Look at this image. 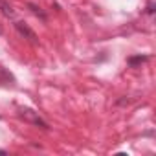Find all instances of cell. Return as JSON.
Listing matches in <instances>:
<instances>
[{"mask_svg":"<svg viewBox=\"0 0 156 156\" xmlns=\"http://www.w3.org/2000/svg\"><path fill=\"white\" fill-rule=\"evenodd\" d=\"M17 116H19L20 119H24L26 123H31V125L41 127V129H44V130L50 129V125L39 116V112H35V110H31V108H28V107H17Z\"/></svg>","mask_w":156,"mask_h":156,"instance_id":"1","label":"cell"},{"mask_svg":"<svg viewBox=\"0 0 156 156\" xmlns=\"http://www.w3.org/2000/svg\"><path fill=\"white\" fill-rule=\"evenodd\" d=\"M149 59H151L149 55H132V57L127 59V64H129L130 68H136V66H141L143 62H147Z\"/></svg>","mask_w":156,"mask_h":156,"instance_id":"4","label":"cell"},{"mask_svg":"<svg viewBox=\"0 0 156 156\" xmlns=\"http://www.w3.org/2000/svg\"><path fill=\"white\" fill-rule=\"evenodd\" d=\"M147 13H149V15L154 13V2H149V4H147Z\"/></svg>","mask_w":156,"mask_h":156,"instance_id":"7","label":"cell"},{"mask_svg":"<svg viewBox=\"0 0 156 156\" xmlns=\"http://www.w3.org/2000/svg\"><path fill=\"white\" fill-rule=\"evenodd\" d=\"M15 83H17L15 75L0 64V87H15Z\"/></svg>","mask_w":156,"mask_h":156,"instance_id":"3","label":"cell"},{"mask_svg":"<svg viewBox=\"0 0 156 156\" xmlns=\"http://www.w3.org/2000/svg\"><path fill=\"white\" fill-rule=\"evenodd\" d=\"M0 11H2V15L8 17V19H15V9H13L11 4L6 2V0H0Z\"/></svg>","mask_w":156,"mask_h":156,"instance_id":"5","label":"cell"},{"mask_svg":"<svg viewBox=\"0 0 156 156\" xmlns=\"http://www.w3.org/2000/svg\"><path fill=\"white\" fill-rule=\"evenodd\" d=\"M28 8L31 9V13H33V15L41 17V20H46V19H48V17H46V13H44V11H42V9L37 6V4H31V2H30V4H28Z\"/></svg>","mask_w":156,"mask_h":156,"instance_id":"6","label":"cell"},{"mask_svg":"<svg viewBox=\"0 0 156 156\" xmlns=\"http://www.w3.org/2000/svg\"><path fill=\"white\" fill-rule=\"evenodd\" d=\"M15 30L19 31V35H22L24 39H28L31 44H37L39 42V39H37V35H35V31L26 24V22H22V20H17L15 22Z\"/></svg>","mask_w":156,"mask_h":156,"instance_id":"2","label":"cell"}]
</instances>
